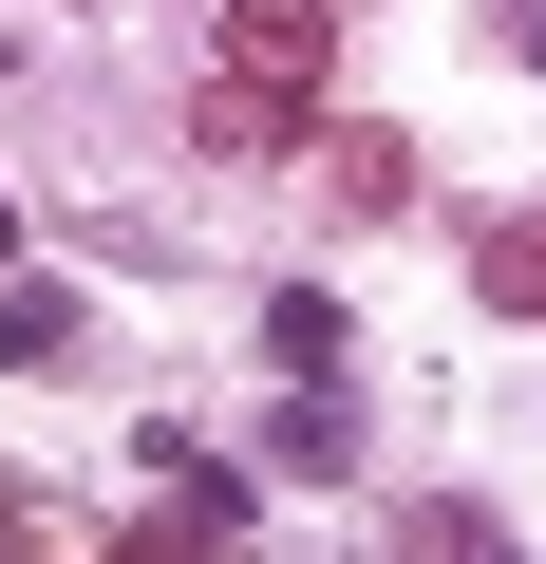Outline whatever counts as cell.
<instances>
[{"label": "cell", "instance_id": "obj_4", "mask_svg": "<svg viewBox=\"0 0 546 564\" xmlns=\"http://www.w3.org/2000/svg\"><path fill=\"white\" fill-rule=\"evenodd\" d=\"M264 452H283V470H340V452H358V395H283V433H264Z\"/></svg>", "mask_w": 546, "mask_h": 564}, {"label": "cell", "instance_id": "obj_5", "mask_svg": "<svg viewBox=\"0 0 546 564\" xmlns=\"http://www.w3.org/2000/svg\"><path fill=\"white\" fill-rule=\"evenodd\" d=\"M508 39H527V57H546V0H508Z\"/></svg>", "mask_w": 546, "mask_h": 564}, {"label": "cell", "instance_id": "obj_2", "mask_svg": "<svg viewBox=\"0 0 546 564\" xmlns=\"http://www.w3.org/2000/svg\"><path fill=\"white\" fill-rule=\"evenodd\" d=\"M264 358H283L302 395H340V358H358V339H340V302H321V282H283V302H264Z\"/></svg>", "mask_w": 546, "mask_h": 564}, {"label": "cell", "instance_id": "obj_6", "mask_svg": "<svg viewBox=\"0 0 546 564\" xmlns=\"http://www.w3.org/2000/svg\"><path fill=\"white\" fill-rule=\"evenodd\" d=\"M0 245H20V207H0Z\"/></svg>", "mask_w": 546, "mask_h": 564}, {"label": "cell", "instance_id": "obj_3", "mask_svg": "<svg viewBox=\"0 0 546 564\" xmlns=\"http://www.w3.org/2000/svg\"><path fill=\"white\" fill-rule=\"evenodd\" d=\"M471 282H490L508 321H546V226H490V245H471Z\"/></svg>", "mask_w": 546, "mask_h": 564}, {"label": "cell", "instance_id": "obj_1", "mask_svg": "<svg viewBox=\"0 0 546 564\" xmlns=\"http://www.w3.org/2000/svg\"><path fill=\"white\" fill-rule=\"evenodd\" d=\"M321 39H340L321 0H226V76H245V95H283V76H321Z\"/></svg>", "mask_w": 546, "mask_h": 564}]
</instances>
